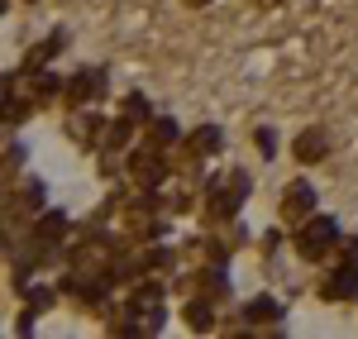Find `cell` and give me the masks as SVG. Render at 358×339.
Wrapping results in <instances>:
<instances>
[{
	"label": "cell",
	"mask_w": 358,
	"mask_h": 339,
	"mask_svg": "<svg viewBox=\"0 0 358 339\" xmlns=\"http://www.w3.org/2000/svg\"><path fill=\"white\" fill-rule=\"evenodd\" d=\"M330 244H334V220H315L296 249H301L306 258H320V249H330Z\"/></svg>",
	"instance_id": "cell-1"
},
{
	"label": "cell",
	"mask_w": 358,
	"mask_h": 339,
	"mask_svg": "<svg viewBox=\"0 0 358 339\" xmlns=\"http://www.w3.org/2000/svg\"><path fill=\"white\" fill-rule=\"evenodd\" d=\"M310 210V187L306 182H296L292 192H282V215H306Z\"/></svg>",
	"instance_id": "cell-2"
},
{
	"label": "cell",
	"mask_w": 358,
	"mask_h": 339,
	"mask_svg": "<svg viewBox=\"0 0 358 339\" xmlns=\"http://www.w3.org/2000/svg\"><path fill=\"white\" fill-rule=\"evenodd\" d=\"M296 153H301V158H310V153H320V134H306V139L296 143Z\"/></svg>",
	"instance_id": "cell-3"
}]
</instances>
